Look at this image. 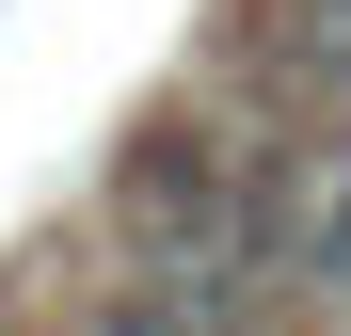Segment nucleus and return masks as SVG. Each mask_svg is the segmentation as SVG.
<instances>
[{
    "label": "nucleus",
    "mask_w": 351,
    "mask_h": 336,
    "mask_svg": "<svg viewBox=\"0 0 351 336\" xmlns=\"http://www.w3.org/2000/svg\"><path fill=\"white\" fill-rule=\"evenodd\" d=\"M128 240L160 256L144 289H192V272L240 240V144L192 128V112H176V128H144V144H128Z\"/></svg>",
    "instance_id": "1"
},
{
    "label": "nucleus",
    "mask_w": 351,
    "mask_h": 336,
    "mask_svg": "<svg viewBox=\"0 0 351 336\" xmlns=\"http://www.w3.org/2000/svg\"><path fill=\"white\" fill-rule=\"evenodd\" d=\"M304 289H319V304H351V144L319 160V208H304Z\"/></svg>",
    "instance_id": "2"
}]
</instances>
